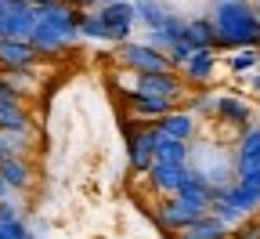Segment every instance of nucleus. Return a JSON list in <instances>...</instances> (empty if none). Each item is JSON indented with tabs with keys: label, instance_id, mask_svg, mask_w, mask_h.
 <instances>
[{
	"label": "nucleus",
	"instance_id": "12",
	"mask_svg": "<svg viewBox=\"0 0 260 239\" xmlns=\"http://www.w3.org/2000/svg\"><path fill=\"white\" fill-rule=\"evenodd\" d=\"M232 167H235V174H246V170L260 167V127H242L239 130V142L232 149Z\"/></svg>",
	"mask_w": 260,
	"mask_h": 239
},
{
	"label": "nucleus",
	"instance_id": "21",
	"mask_svg": "<svg viewBox=\"0 0 260 239\" xmlns=\"http://www.w3.org/2000/svg\"><path fill=\"white\" fill-rule=\"evenodd\" d=\"M29 149H32V134L0 130V160H25Z\"/></svg>",
	"mask_w": 260,
	"mask_h": 239
},
{
	"label": "nucleus",
	"instance_id": "10",
	"mask_svg": "<svg viewBox=\"0 0 260 239\" xmlns=\"http://www.w3.org/2000/svg\"><path fill=\"white\" fill-rule=\"evenodd\" d=\"M210 116H217L224 127H239L242 130V127H249L253 109L239 94H210Z\"/></svg>",
	"mask_w": 260,
	"mask_h": 239
},
{
	"label": "nucleus",
	"instance_id": "7",
	"mask_svg": "<svg viewBox=\"0 0 260 239\" xmlns=\"http://www.w3.org/2000/svg\"><path fill=\"white\" fill-rule=\"evenodd\" d=\"M206 210L203 207H195V203H188V199H181V196H167L155 207V221H159V228L162 232H170V235H177L181 228H188L191 221H199Z\"/></svg>",
	"mask_w": 260,
	"mask_h": 239
},
{
	"label": "nucleus",
	"instance_id": "9",
	"mask_svg": "<svg viewBox=\"0 0 260 239\" xmlns=\"http://www.w3.org/2000/svg\"><path fill=\"white\" fill-rule=\"evenodd\" d=\"M44 58L37 55L29 40H11L0 37V73H22V69H37Z\"/></svg>",
	"mask_w": 260,
	"mask_h": 239
},
{
	"label": "nucleus",
	"instance_id": "27",
	"mask_svg": "<svg viewBox=\"0 0 260 239\" xmlns=\"http://www.w3.org/2000/svg\"><path fill=\"white\" fill-rule=\"evenodd\" d=\"M61 4H69V8H76V11H90V8L102 4V0H61Z\"/></svg>",
	"mask_w": 260,
	"mask_h": 239
},
{
	"label": "nucleus",
	"instance_id": "33",
	"mask_svg": "<svg viewBox=\"0 0 260 239\" xmlns=\"http://www.w3.org/2000/svg\"><path fill=\"white\" fill-rule=\"evenodd\" d=\"M256 73H260V62H256Z\"/></svg>",
	"mask_w": 260,
	"mask_h": 239
},
{
	"label": "nucleus",
	"instance_id": "14",
	"mask_svg": "<svg viewBox=\"0 0 260 239\" xmlns=\"http://www.w3.org/2000/svg\"><path fill=\"white\" fill-rule=\"evenodd\" d=\"M32 4L25 0H8V18H4V37L11 40H29V29H32Z\"/></svg>",
	"mask_w": 260,
	"mask_h": 239
},
{
	"label": "nucleus",
	"instance_id": "34",
	"mask_svg": "<svg viewBox=\"0 0 260 239\" xmlns=\"http://www.w3.org/2000/svg\"><path fill=\"white\" fill-rule=\"evenodd\" d=\"M228 239H239V235H228Z\"/></svg>",
	"mask_w": 260,
	"mask_h": 239
},
{
	"label": "nucleus",
	"instance_id": "3",
	"mask_svg": "<svg viewBox=\"0 0 260 239\" xmlns=\"http://www.w3.org/2000/svg\"><path fill=\"white\" fill-rule=\"evenodd\" d=\"M112 62L119 65V69H126V73H170L174 69V62L162 55L159 47L145 44V40H123V44H116Z\"/></svg>",
	"mask_w": 260,
	"mask_h": 239
},
{
	"label": "nucleus",
	"instance_id": "1",
	"mask_svg": "<svg viewBox=\"0 0 260 239\" xmlns=\"http://www.w3.org/2000/svg\"><path fill=\"white\" fill-rule=\"evenodd\" d=\"M210 22L217 33V51L260 47V22L253 0H213Z\"/></svg>",
	"mask_w": 260,
	"mask_h": 239
},
{
	"label": "nucleus",
	"instance_id": "18",
	"mask_svg": "<svg viewBox=\"0 0 260 239\" xmlns=\"http://www.w3.org/2000/svg\"><path fill=\"white\" fill-rule=\"evenodd\" d=\"M228 235H232V228L224 221H217L213 214H203L199 221H191L188 228L177 232V239H228Z\"/></svg>",
	"mask_w": 260,
	"mask_h": 239
},
{
	"label": "nucleus",
	"instance_id": "6",
	"mask_svg": "<svg viewBox=\"0 0 260 239\" xmlns=\"http://www.w3.org/2000/svg\"><path fill=\"white\" fill-rule=\"evenodd\" d=\"M217 69H220V51H217V47H195V51L177 65V76H181L184 84L206 87V84H213Z\"/></svg>",
	"mask_w": 260,
	"mask_h": 239
},
{
	"label": "nucleus",
	"instance_id": "15",
	"mask_svg": "<svg viewBox=\"0 0 260 239\" xmlns=\"http://www.w3.org/2000/svg\"><path fill=\"white\" fill-rule=\"evenodd\" d=\"M0 130L32 134V113L25 109V101H0Z\"/></svg>",
	"mask_w": 260,
	"mask_h": 239
},
{
	"label": "nucleus",
	"instance_id": "11",
	"mask_svg": "<svg viewBox=\"0 0 260 239\" xmlns=\"http://www.w3.org/2000/svg\"><path fill=\"white\" fill-rule=\"evenodd\" d=\"M159 130V138H174V142H195V130H199V116L191 109H170L167 116H159L152 123Z\"/></svg>",
	"mask_w": 260,
	"mask_h": 239
},
{
	"label": "nucleus",
	"instance_id": "19",
	"mask_svg": "<svg viewBox=\"0 0 260 239\" xmlns=\"http://www.w3.org/2000/svg\"><path fill=\"white\" fill-rule=\"evenodd\" d=\"M0 181L8 185V192H25L32 181V170L25 160H0Z\"/></svg>",
	"mask_w": 260,
	"mask_h": 239
},
{
	"label": "nucleus",
	"instance_id": "26",
	"mask_svg": "<svg viewBox=\"0 0 260 239\" xmlns=\"http://www.w3.org/2000/svg\"><path fill=\"white\" fill-rule=\"evenodd\" d=\"M15 218H18V207L4 196V199H0V221H15Z\"/></svg>",
	"mask_w": 260,
	"mask_h": 239
},
{
	"label": "nucleus",
	"instance_id": "29",
	"mask_svg": "<svg viewBox=\"0 0 260 239\" xmlns=\"http://www.w3.org/2000/svg\"><path fill=\"white\" fill-rule=\"evenodd\" d=\"M4 18H8V0H0V37H4Z\"/></svg>",
	"mask_w": 260,
	"mask_h": 239
},
{
	"label": "nucleus",
	"instance_id": "4",
	"mask_svg": "<svg viewBox=\"0 0 260 239\" xmlns=\"http://www.w3.org/2000/svg\"><path fill=\"white\" fill-rule=\"evenodd\" d=\"M123 87H126V94L167 98V101H174V105L184 98V80L177 76V69H170V73H130V80Z\"/></svg>",
	"mask_w": 260,
	"mask_h": 239
},
{
	"label": "nucleus",
	"instance_id": "25",
	"mask_svg": "<svg viewBox=\"0 0 260 239\" xmlns=\"http://www.w3.org/2000/svg\"><path fill=\"white\" fill-rule=\"evenodd\" d=\"M239 239H260V218H246V221H242Z\"/></svg>",
	"mask_w": 260,
	"mask_h": 239
},
{
	"label": "nucleus",
	"instance_id": "28",
	"mask_svg": "<svg viewBox=\"0 0 260 239\" xmlns=\"http://www.w3.org/2000/svg\"><path fill=\"white\" fill-rule=\"evenodd\" d=\"M246 76H249V91H260V73L253 69V73H246Z\"/></svg>",
	"mask_w": 260,
	"mask_h": 239
},
{
	"label": "nucleus",
	"instance_id": "8",
	"mask_svg": "<svg viewBox=\"0 0 260 239\" xmlns=\"http://www.w3.org/2000/svg\"><path fill=\"white\" fill-rule=\"evenodd\" d=\"M155 142H159V130H155L152 123L130 130V138H126V163H130V170H134V174H145V170L152 167Z\"/></svg>",
	"mask_w": 260,
	"mask_h": 239
},
{
	"label": "nucleus",
	"instance_id": "22",
	"mask_svg": "<svg viewBox=\"0 0 260 239\" xmlns=\"http://www.w3.org/2000/svg\"><path fill=\"white\" fill-rule=\"evenodd\" d=\"M220 62H224L235 76H246V73H253V69H256V62H260V47H235V51H228Z\"/></svg>",
	"mask_w": 260,
	"mask_h": 239
},
{
	"label": "nucleus",
	"instance_id": "13",
	"mask_svg": "<svg viewBox=\"0 0 260 239\" xmlns=\"http://www.w3.org/2000/svg\"><path fill=\"white\" fill-rule=\"evenodd\" d=\"M184 170H188V163H181V167L152 163V167L145 170V178H148V185H152L159 196H177V189H181V181H184Z\"/></svg>",
	"mask_w": 260,
	"mask_h": 239
},
{
	"label": "nucleus",
	"instance_id": "23",
	"mask_svg": "<svg viewBox=\"0 0 260 239\" xmlns=\"http://www.w3.org/2000/svg\"><path fill=\"white\" fill-rule=\"evenodd\" d=\"M76 33H80V40H98V44L105 40V22L98 15V8L76 11Z\"/></svg>",
	"mask_w": 260,
	"mask_h": 239
},
{
	"label": "nucleus",
	"instance_id": "24",
	"mask_svg": "<svg viewBox=\"0 0 260 239\" xmlns=\"http://www.w3.org/2000/svg\"><path fill=\"white\" fill-rule=\"evenodd\" d=\"M0 239H32V232L22 225V218H15V221H0Z\"/></svg>",
	"mask_w": 260,
	"mask_h": 239
},
{
	"label": "nucleus",
	"instance_id": "30",
	"mask_svg": "<svg viewBox=\"0 0 260 239\" xmlns=\"http://www.w3.org/2000/svg\"><path fill=\"white\" fill-rule=\"evenodd\" d=\"M25 4H32V8H47V4H58V0H25Z\"/></svg>",
	"mask_w": 260,
	"mask_h": 239
},
{
	"label": "nucleus",
	"instance_id": "5",
	"mask_svg": "<svg viewBox=\"0 0 260 239\" xmlns=\"http://www.w3.org/2000/svg\"><path fill=\"white\" fill-rule=\"evenodd\" d=\"M98 15L105 22V40L109 44H123V40H134V4L130 0H112V4H98Z\"/></svg>",
	"mask_w": 260,
	"mask_h": 239
},
{
	"label": "nucleus",
	"instance_id": "35",
	"mask_svg": "<svg viewBox=\"0 0 260 239\" xmlns=\"http://www.w3.org/2000/svg\"><path fill=\"white\" fill-rule=\"evenodd\" d=\"M256 4H260V0H256Z\"/></svg>",
	"mask_w": 260,
	"mask_h": 239
},
{
	"label": "nucleus",
	"instance_id": "20",
	"mask_svg": "<svg viewBox=\"0 0 260 239\" xmlns=\"http://www.w3.org/2000/svg\"><path fill=\"white\" fill-rule=\"evenodd\" d=\"M188 145H191V142H174V138H159V142H155V152H152V163L181 167V163H188Z\"/></svg>",
	"mask_w": 260,
	"mask_h": 239
},
{
	"label": "nucleus",
	"instance_id": "17",
	"mask_svg": "<svg viewBox=\"0 0 260 239\" xmlns=\"http://www.w3.org/2000/svg\"><path fill=\"white\" fill-rule=\"evenodd\" d=\"M126 109L141 116V120H159V116H167L170 109H177L174 101L167 98H148V94H126Z\"/></svg>",
	"mask_w": 260,
	"mask_h": 239
},
{
	"label": "nucleus",
	"instance_id": "2",
	"mask_svg": "<svg viewBox=\"0 0 260 239\" xmlns=\"http://www.w3.org/2000/svg\"><path fill=\"white\" fill-rule=\"evenodd\" d=\"M37 15H32V29H29V44L37 47L40 58H58L65 55L76 40V8L69 4H47V8H32Z\"/></svg>",
	"mask_w": 260,
	"mask_h": 239
},
{
	"label": "nucleus",
	"instance_id": "32",
	"mask_svg": "<svg viewBox=\"0 0 260 239\" xmlns=\"http://www.w3.org/2000/svg\"><path fill=\"white\" fill-rule=\"evenodd\" d=\"M102 4H112V0H102Z\"/></svg>",
	"mask_w": 260,
	"mask_h": 239
},
{
	"label": "nucleus",
	"instance_id": "16",
	"mask_svg": "<svg viewBox=\"0 0 260 239\" xmlns=\"http://www.w3.org/2000/svg\"><path fill=\"white\" fill-rule=\"evenodd\" d=\"M184 44H188L191 51H195V47H217V33H213L210 15L184 18Z\"/></svg>",
	"mask_w": 260,
	"mask_h": 239
},
{
	"label": "nucleus",
	"instance_id": "31",
	"mask_svg": "<svg viewBox=\"0 0 260 239\" xmlns=\"http://www.w3.org/2000/svg\"><path fill=\"white\" fill-rule=\"evenodd\" d=\"M4 196H8V185H4V181H0V199H4Z\"/></svg>",
	"mask_w": 260,
	"mask_h": 239
}]
</instances>
